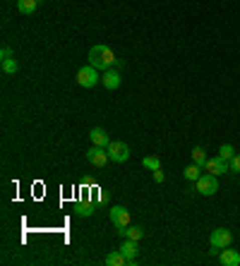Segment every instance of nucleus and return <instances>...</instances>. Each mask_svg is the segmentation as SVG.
Instances as JSON below:
<instances>
[{
	"label": "nucleus",
	"mask_w": 240,
	"mask_h": 266,
	"mask_svg": "<svg viewBox=\"0 0 240 266\" xmlns=\"http://www.w3.org/2000/svg\"><path fill=\"white\" fill-rule=\"evenodd\" d=\"M89 139H91V144H94V146H108L110 144V137L106 134V130H103V127H91Z\"/></svg>",
	"instance_id": "nucleus-10"
},
{
	"label": "nucleus",
	"mask_w": 240,
	"mask_h": 266,
	"mask_svg": "<svg viewBox=\"0 0 240 266\" xmlns=\"http://www.w3.org/2000/svg\"><path fill=\"white\" fill-rule=\"evenodd\" d=\"M202 170H204L202 166L192 163V166H187V168H185V173H183V175H185V180H190V182H197V180L202 177Z\"/></svg>",
	"instance_id": "nucleus-15"
},
{
	"label": "nucleus",
	"mask_w": 240,
	"mask_h": 266,
	"mask_svg": "<svg viewBox=\"0 0 240 266\" xmlns=\"http://www.w3.org/2000/svg\"><path fill=\"white\" fill-rule=\"evenodd\" d=\"M20 70V63L15 60V58H8V60H3V72L5 75H15Z\"/></svg>",
	"instance_id": "nucleus-19"
},
{
	"label": "nucleus",
	"mask_w": 240,
	"mask_h": 266,
	"mask_svg": "<svg viewBox=\"0 0 240 266\" xmlns=\"http://www.w3.org/2000/svg\"><path fill=\"white\" fill-rule=\"evenodd\" d=\"M154 180H156V182H164V170H161V168L154 170Z\"/></svg>",
	"instance_id": "nucleus-24"
},
{
	"label": "nucleus",
	"mask_w": 240,
	"mask_h": 266,
	"mask_svg": "<svg viewBox=\"0 0 240 266\" xmlns=\"http://www.w3.org/2000/svg\"><path fill=\"white\" fill-rule=\"evenodd\" d=\"M218 261L223 266H240V254L235 249H228V247H223L221 249V254H218Z\"/></svg>",
	"instance_id": "nucleus-11"
},
{
	"label": "nucleus",
	"mask_w": 240,
	"mask_h": 266,
	"mask_svg": "<svg viewBox=\"0 0 240 266\" xmlns=\"http://www.w3.org/2000/svg\"><path fill=\"white\" fill-rule=\"evenodd\" d=\"M110 223L115 228H128L130 225V211L125 209V206H113L110 209Z\"/></svg>",
	"instance_id": "nucleus-8"
},
{
	"label": "nucleus",
	"mask_w": 240,
	"mask_h": 266,
	"mask_svg": "<svg viewBox=\"0 0 240 266\" xmlns=\"http://www.w3.org/2000/svg\"><path fill=\"white\" fill-rule=\"evenodd\" d=\"M218 156H221L223 161H228V163H230V158L235 156V151H233V146H230V144H223L221 149H218Z\"/></svg>",
	"instance_id": "nucleus-20"
},
{
	"label": "nucleus",
	"mask_w": 240,
	"mask_h": 266,
	"mask_svg": "<svg viewBox=\"0 0 240 266\" xmlns=\"http://www.w3.org/2000/svg\"><path fill=\"white\" fill-rule=\"evenodd\" d=\"M106 264L108 266H125L128 264V259H125V254H123V252H110L108 256H106Z\"/></svg>",
	"instance_id": "nucleus-16"
},
{
	"label": "nucleus",
	"mask_w": 240,
	"mask_h": 266,
	"mask_svg": "<svg viewBox=\"0 0 240 266\" xmlns=\"http://www.w3.org/2000/svg\"><path fill=\"white\" fill-rule=\"evenodd\" d=\"M0 58H3V60H8V58H12V48H8V46H3V51H0Z\"/></svg>",
	"instance_id": "nucleus-23"
},
{
	"label": "nucleus",
	"mask_w": 240,
	"mask_h": 266,
	"mask_svg": "<svg viewBox=\"0 0 240 266\" xmlns=\"http://www.w3.org/2000/svg\"><path fill=\"white\" fill-rule=\"evenodd\" d=\"M192 161H195L197 166L204 168V163H207V151H204L202 146H195V149H192Z\"/></svg>",
	"instance_id": "nucleus-18"
},
{
	"label": "nucleus",
	"mask_w": 240,
	"mask_h": 266,
	"mask_svg": "<svg viewBox=\"0 0 240 266\" xmlns=\"http://www.w3.org/2000/svg\"><path fill=\"white\" fill-rule=\"evenodd\" d=\"M195 185H197V192H199V194H204V197H211V194H216V189H218L216 175H209V173L199 177Z\"/></svg>",
	"instance_id": "nucleus-5"
},
{
	"label": "nucleus",
	"mask_w": 240,
	"mask_h": 266,
	"mask_svg": "<svg viewBox=\"0 0 240 266\" xmlns=\"http://www.w3.org/2000/svg\"><path fill=\"white\" fill-rule=\"evenodd\" d=\"M120 233L125 235L128 240H142V235H144V228L142 225H128V228H120Z\"/></svg>",
	"instance_id": "nucleus-13"
},
{
	"label": "nucleus",
	"mask_w": 240,
	"mask_h": 266,
	"mask_svg": "<svg viewBox=\"0 0 240 266\" xmlns=\"http://www.w3.org/2000/svg\"><path fill=\"white\" fill-rule=\"evenodd\" d=\"M87 158H89V163L91 166H96V168H103L106 163H108V149L106 146H91L87 151Z\"/></svg>",
	"instance_id": "nucleus-6"
},
{
	"label": "nucleus",
	"mask_w": 240,
	"mask_h": 266,
	"mask_svg": "<svg viewBox=\"0 0 240 266\" xmlns=\"http://www.w3.org/2000/svg\"><path fill=\"white\" fill-rule=\"evenodd\" d=\"M106 149H108L110 161H115V163H125L130 158V146L125 144V142H110Z\"/></svg>",
	"instance_id": "nucleus-4"
},
{
	"label": "nucleus",
	"mask_w": 240,
	"mask_h": 266,
	"mask_svg": "<svg viewBox=\"0 0 240 266\" xmlns=\"http://www.w3.org/2000/svg\"><path fill=\"white\" fill-rule=\"evenodd\" d=\"M204 170H207L209 175H223V173H228V161H223L221 156H216V158H207V163H204Z\"/></svg>",
	"instance_id": "nucleus-7"
},
{
	"label": "nucleus",
	"mask_w": 240,
	"mask_h": 266,
	"mask_svg": "<svg viewBox=\"0 0 240 266\" xmlns=\"http://www.w3.org/2000/svg\"><path fill=\"white\" fill-rule=\"evenodd\" d=\"M142 166L147 168V170H159V168H161V158H159V156H144L142 158Z\"/></svg>",
	"instance_id": "nucleus-17"
},
{
	"label": "nucleus",
	"mask_w": 240,
	"mask_h": 266,
	"mask_svg": "<svg viewBox=\"0 0 240 266\" xmlns=\"http://www.w3.org/2000/svg\"><path fill=\"white\" fill-rule=\"evenodd\" d=\"M77 84L79 87H84V89H91V87H96L98 82H101V77H98V72H96V67L94 65H84L79 72H77Z\"/></svg>",
	"instance_id": "nucleus-2"
},
{
	"label": "nucleus",
	"mask_w": 240,
	"mask_h": 266,
	"mask_svg": "<svg viewBox=\"0 0 240 266\" xmlns=\"http://www.w3.org/2000/svg\"><path fill=\"white\" fill-rule=\"evenodd\" d=\"M77 213H79V216H91V213H94V204H91V206H89V204H79V206H77Z\"/></svg>",
	"instance_id": "nucleus-21"
},
{
	"label": "nucleus",
	"mask_w": 240,
	"mask_h": 266,
	"mask_svg": "<svg viewBox=\"0 0 240 266\" xmlns=\"http://www.w3.org/2000/svg\"><path fill=\"white\" fill-rule=\"evenodd\" d=\"M39 8V0H17V10L22 15H34Z\"/></svg>",
	"instance_id": "nucleus-14"
},
{
	"label": "nucleus",
	"mask_w": 240,
	"mask_h": 266,
	"mask_svg": "<svg viewBox=\"0 0 240 266\" xmlns=\"http://www.w3.org/2000/svg\"><path fill=\"white\" fill-rule=\"evenodd\" d=\"M89 65H94L96 70H110L115 65V56L106 44H98V46H91L89 48Z\"/></svg>",
	"instance_id": "nucleus-1"
},
{
	"label": "nucleus",
	"mask_w": 240,
	"mask_h": 266,
	"mask_svg": "<svg viewBox=\"0 0 240 266\" xmlns=\"http://www.w3.org/2000/svg\"><path fill=\"white\" fill-rule=\"evenodd\" d=\"M228 168H230V173H240V156H233V158H230Z\"/></svg>",
	"instance_id": "nucleus-22"
},
{
	"label": "nucleus",
	"mask_w": 240,
	"mask_h": 266,
	"mask_svg": "<svg viewBox=\"0 0 240 266\" xmlns=\"http://www.w3.org/2000/svg\"><path fill=\"white\" fill-rule=\"evenodd\" d=\"M120 82H123V79H120V72H118V70H106V72L101 75V84L108 89V91L118 89V87H120Z\"/></svg>",
	"instance_id": "nucleus-9"
},
{
	"label": "nucleus",
	"mask_w": 240,
	"mask_h": 266,
	"mask_svg": "<svg viewBox=\"0 0 240 266\" xmlns=\"http://www.w3.org/2000/svg\"><path fill=\"white\" fill-rule=\"evenodd\" d=\"M233 242V233H230L228 228H216L214 233L209 235V244H211V249H223V247H230Z\"/></svg>",
	"instance_id": "nucleus-3"
},
{
	"label": "nucleus",
	"mask_w": 240,
	"mask_h": 266,
	"mask_svg": "<svg viewBox=\"0 0 240 266\" xmlns=\"http://www.w3.org/2000/svg\"><path fill=\"white\" fill-rule=\"evenodd\" d=\"M120 252L125 254L128 264H135V256H137V242H135V240H128V237H125V242L120 244Z\"/></svg>",
	"instance_id": "nucleus-12"
}]
</instances>
